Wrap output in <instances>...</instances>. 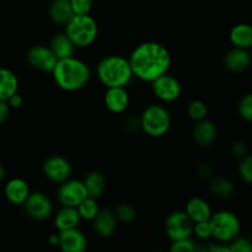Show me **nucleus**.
Wrapping results in <instances>:
<instances>
[{
  "mask_svg": "<svg viewBox=\"0 0 252 252\" xmlns=\"http://www.w3.org/2000/svg\"><path fill=\"white\" fill-rule=\"evenodd\" d=\"M128 61L133 76L152 83L169 71L172 59L169 49L164 44L158 42H144L132 52Z\"/></svg>",
  "mask_w": 252,
  "mask_h": 252,
  "instance_id": "obj_1",
  "label": "nucleus"
},
{
  "mask_svg": "<svg viewBox=\"0 0 252 252\" xmlns=\"http://www.w3.org/2000/svg\"><path fill=\"white\" fill-rule=\"evenodd\" d=\"M52 74L57 85L64 91L80 90L90 79L88 64L74 56L58 59Z\"/></svg>",
  "mask_w": 252,
  "mask_h": 252,
  "instance_id": "obj_2",
  "label": "nucleus"
},
{
  "mask_svg": "<svg viewBox=\"0 0 252 252\" xmlns=\"http://www.w3.org/2000/svg\"><path fill=\"white\" fill-rule=\"evenodd\" d=\"M97 76L106 88L126 86L133 78L129 61L121 56L105 57L97 64Z\"/></svg>",
  "mask_w": 252,
  "mask_h": 252,
  "instance_id": "obj_3",
  "label": "nucleus"
},
{
  "mask_svg": "<svg viewBox=\"0 0 252 252\" xmlns=\"http://www.w3.org/2000/svg\"><path fill=\"white\" fill-rule=\"evenodd\" d=\"M65 25V33L75 47H88L97 38V22L89 14L73 15Z\"/></svg>",
  "mask_w": 252,
  "mask_h": 252,
  "instance_id": "obj_4",
  "label": "nucleus"
},
{
  "mask_svg": "<svg viewBox=\"0 0 252 252\" xmlns=\"http://www.w3.org/2000/svg\"><path fill=\"white\" fill-rule=\"evenodd\" d=\"M140 128L149 137H164L171 128V116L164 106L150 105L142 113Z\"/></svg>",
  "mask_w": 252,
  "mask_h": 252,
  "instance_id": "obj_5",
  "label": "nucleus"
},
{
  "mask_svg": "<svg viewBox=\"0 0 252 252\" xmlns=\"http://www.w3.org/2000/svg\"><path fill=\"white\" fill-rule=\"evenodd\" d=\"M209 224L212 228V238L219 243H230L240 233V220L236 214L230 211H218L212 213Z\"/></svg>",
  "mask_w": 252,
  "mask_h": 252,
  "instance_id": "obj_6",
  "label": "nucleus"
},
{
  "mask_svg": "<svg viewBox=\"0 0 252 252\" xmlns=\"http://www.w3.org/2000/svg\"><path fill=\"white\" fill-rule=\"evenodd\" d=\"M193 221L185 211H174L165 221V231L171 241L191 238L193 235Z\"/></svg>",
  "mask_w": 252,
  "mask_h": 252,
  "instance_id": "obj_7",
  "label": "nucleus"
},
{
  "mask_svg": "<svg viewBox=\"0 0 252 252\" xmlns=\"http://www.w3.org/2000/svg\"><path fill=\"white\" fill-rule=\"evenodd\" d=\"M58 201L64 207H78L88 197L83 181L65 180L58 189Z\"/></svg>",
  "mask_w": 252,
  "mask_h": 252,
  "instance_id": "obj_8",
  "label": "nucleus"
},
{
  "mask_svg": "<svg viewBox=\"0 0 252 252\" xmlns=\"http://www.w3.org/2000/svg\"><path fill=\"white\" fill-rule=\"evenodd\" d=\"M27 216L34 220H46L53 213V204L51 199L42 192H30L29 197L24 202Z\"/></svg>",
  "mask_w": 252,
  "mask_h": 252,
  "instance_id": "obj_9",
  "label": "nucleus"
},
{
  "mask_svg": "<svg viewBox=\"0 0 252 252\" xmlns=\"http://www.w3.org/2000/svg\"><path fill=\"white\" fill-rule=\"evenodd\" d=\"M152 89L155 96L164 102H172V101L177 100L182 91L180 81L167 73L162 74L159 78L153 80Z\"/></svg>",
  "mask_w": 252,
  "mask_h": 252,
  "instance_id": "obj_10",
  "label": "nucleus"
},
{
  "mask_svg": "<svg viewBox=\"0 0 252 252\" xmlns=\"http://www.w3.org/2000/svg\"><path fill=\"white\" fill-rule=\"evenodd\" d=\"M27 62L32 68L37 70L46 71V73H52L57 61L56 56L51 51L49 47L46 46H33L27 52Z\"/></svg>",
  "mask_w": 252,
  "mask_h": 252,
  "instance_id": "obj_11",
  "label": "nucleus"
},
{
  "mask_svg": "<svg viewBox=\"0 0 252 252\" xmlns=\"http://www.w3.org/2000/svg\"><path fill=\"white\" fill-rule=\"evenodd\" d=\"M43 174L49 181L62 184L70 177L71 165L65 158L58 155L51 157L44 161Z\"/></svg>",
  "mask_w": 252,
  "mask_h": 252,
  "instance_id": "obj_12",
  "label": "nucleus"
},
{
  "mask_svg": "<svg viewBox=\"0 0 252 252\" xmlns=\"http://www.w3.org/2000/svg\"><path fill=\"white\" fill-rule=\"evenodd\" d=\"M58 246L64 252H84L88 248V240L78 228L58 231Z\"/></svg>",
  "mask_w": 252,
  "mask_h": 252,
  "instance_id": "obj_13",
  "label": "nucleus"
},
{
  "mask_svg": "<svg viewBox=\"0 0 252 252\" xmlns=\"http://www.w3.org/2000/svg\"><path fill=\"white\" fill-rule=\"evenodd\" d=\"M251 56L249 49L234 47L224 57V65L231 73H243L250 66Z\"/></svg>",
  "mask_w": 252,
  "mask_h": 252,
  "instance_id": "obj_14",
  "label": "nucleus"
},
{
  "mask_svg": "<svg viewBox=\"0 0 252 252\" xmlns=\"http://www.w3.org/2000/svg\"><path fill=\"white\" fill-rule=\"evenodd\" d=\"M105 105L113 113H122L129 106V95L125 86L107 88L105 94Z\"/></svg>",
  "mask_w": 252,
  "mask_h": 252,
  "instance_id": "obj_15",
  "label": "nucleus"
},
{
  "mask_svg": "<svg viewBox=\"0 0 252 252\" xmlns=\"http://www.w3.org/2000/svg\"><path fill=\"white\" fill-rule=\"evenodd\" d=\"M93 221L94 229H95L96 234L100 238L107 239L115 234L116 226H117V224H116L117 219L113 214V211H111V209H100L95 218L93 219Z\"/></svg>",
  "mask_w": 252,
  "mask_h": 252,
  "instance_id": "obj_16",
  "label": "nucleus"
},
{
  "mask_svg": "<svg viewBox=\"0 0 252 252\" xmlns=\"http://www.w3.org/2000/svg\"><path fill=\"white\" fill-rule=\"evenodd\" d=\"M217 138V127L213 121L203 120L197 121V125L193 128V139L201 147H209L213 144Z\"/></svg>",
  "mask_w": 252,
  "mask_h": 252,
  "instance_id": "obj_17",
  "label": "nucleus"
},
{
  "mask_svg": "<svg viewBox=\"0 0 252 252\" xmlns=\"http://www.w3.org/2000/svg\"><path fill=\"white\" fill-rule=\"evenodd\" d=\"M30 194V187L25 180L11 179L5 186V196L10 203L15 206H21Z\"/></svg>",
  "mask_w": 252,
  "mask_h": 252,
  "instance_id": "obj_18",
  "label": "nucleus"
},
{
  "mask_svg": "<svg viewBox=\"0 0 252 252\" xmlns=\"http://www.w3.org/2000/svg\"><path fill=\"white\" fill-rule=\"evenodd\" d=\"M185 212L193 223L209 220L212 216V209L209 204L207 203V201H204L203 198H199V197H193V198L189 199L187 202Z\"/></svg>",
  "mask_w": 252,
  "mask_h": 252,
  "instance_id": "obj_19",
  "label": "nucleus"
},
{
  "mask_svg": "<svg viewBox=\"0 0 252 252\" xmlns=\"http://www.w3.org/2000/svg\"><path fill=\"white\" fill-rule=\"evenodd\" d=\"M81 218L75 207H64L56 214L54 226L58 231L68 230V229L78 228Z\"/></svg>",
  "mask_w": 252,
  "mask_h": 252,
  "instance_id": "obj_20",
  "label": "nucleus"
},
{
  "mask_svg": "<svg viewBox=\"0 0 252 252\" xmlns=\"http://www.w3.org/2000/svg\"><path fill=\"white\" fill-rule=\"evenodd\" d=\"M73 15L70 0H52L49 5V17L54 24H66Z\"/></svg>",
  "mask_w": 252,
  "mask_h": 252,
  "instance_id": "obj_21",
  "label": "nucleus"
},
{
  "mask_svg": "<svg viewBox=\"0 0 252 252\" xmlns=\"http://www.w3.org/2000/svg\"><path fill=\"white\" fill-rule=\"evenodd\" d=\"M49 48L57 59L74 56V51H75V46L66 33H58L52 37L49 42Z\"/></svg>",
  "mask_w": 252,
  "mask_h": 252,
  "instance_id": "obj_22",
  "label": "nucleus"
},
{
  "mask_svg": "<svg viewBox=\"0 0 252 252\" xmlns=\"http://www.w3.org/2000/svg\"><path fill=\"white\" fill-rule=\"evenodd\" d=\"M234 47L250 49L252 46V27L249 24H238L230 30L229 34Z\"/></svg>",
  "mask_w": 252,
  "mask_h": 252,
  "instance_id": "obj_23",
  "label": "nucleus"
},
{
  "mask_svg": "<svg viewBox=\"0 0 252 252\" xmlns=\"http://www.w3.org/2000/svg\"><path fill=\"white\" fill-rule=\"evenodd\" d=\"M19 90V79L16 74L6 68H0V100L7 98Z\"/></svg>",
  "mask_w": 252,
  "mask_h": 252,
  "instance_id": "obj_24",
  "label": "nucleus"
},
{
  "mask_svg": "<svg viewBox=\"0 0 252 252\" xmlns=\"http://www.w3.org/2000/svg\"><path fill=\"white\" fill-rule=\"evenodd\" d=\"M83 184L85 186L88 197H91V198H97L105 192L106 179L100 171L89 172L83 180Z\"/></svg>",
  "mask_w": 252,
  "mask_h": 252,
  "instance_id": "obj_25",
  "label": "nucleus"
},
{
  "mask_svg": "<svg viewBox=\"0 0 252 252\" xmlns=\"http://www.w3.org/2000/svg\"><path fill=\"white\" fill-rule=\"evenodd\" d=\"M209 191L217 198L225 199L233 196L234 192H235V186H234L233 181L229 180L228 177L218 176L212 179L211 184H209Z\"/></svg>",
  "mask_w": 252,
  "mask_h": 252,
  "instance_id": "obj_26",
  "label": "nucleus"
},
{
  "mask_svg": "<svg viewBox=\"0 0 252 252\" xmlns=\"http://www.w3.org/2000/svg\"><path fill=\"white\" fill-rule=\"evenodd\" d=\"M79 212V216L81 219H85V220H93L96 217V214L100 211V207H98L96 198H91V197H86L78 207H76Z\"/></svg>",
  "mask_w": 252,
  "mask_h": 252,
  "instance_id": "obj_27",
  "label": "nucleus"
},
{
  "mask_svg": "<svg viewBox=\"0 0 252 252\" xmlns=\"http://www.w3.org/2000/svg\"><path fill=\"white\" fill-rule=\"evenodd\" d=\"M113 214H115L117 220L122 221V223H126V224L132 223V221L135 219V217H137V212H135V209L133 208L130 204H127V203L117 204L115 211H113Z\"/></svg>",
  "mask_w": 252,
  "mask_h": 252,
  "instance_id": "obj_28",
  "label": "nucleus"
},
{
  "mask_svg": "<svg viewBox=\"0 0 252 252\" xmlns=\"http://www.w3.org/2000/svg\"><path fill=\"white\" fill-rule=\"evenodd\" d=\"M187 113H189V118L194 121L203 120L208 115V108L207 105L201 100H193L187 107Z\"/></svg>",
  "mask_w": 252,
  "mask_h": 252,
  "instance_id": "obj_29",
  "label": "nucleus"
},
{
  "mask_svg": "<svg viewBox=\"0 0 252 252\" xmlns=\"http://www.w3.org/2000/svg\"><path fill=\"white\" fill-rule=\"evenodd\" d=\"M199 250H201V248L191 238L172 241L171 246H170V251L171 252H196Z\"/></svg>",
  "mask_w": 252,
  "mask_h": 252,
  "instance_id": "obj_30",
  "label": "nucleus"
},
{
  "mask_svg": "<svg viewBox=\"0 0 252 252\" xmlns=\"http://www.w3.org/2000/svg\"><path fill=\"white\" fill-rule=\"evenodd\" d=\"M239 115L241 118L246 121V122H251L252 121V95L251 94H246L243 98L240 100L238 105Z\"/></svg>",
  "mask_w": 252,
  "mask_h": 252,
  "instance_id": "obj_31",
  "label": "nucleus"
},
{
  "mask_svg": "<svg viewBox=\"0 0 252 252\" xmlns=\"http://www.w3.org/2000/svg\"><path fill=\"white\" fill-rule=\"evenodd\" d=\"M230 252H251L252 245L251 241L246 236H236L230 243H228Z\"/></svg>",
  "mask_w": 252,
  "mask_h": 252,
  "instance_id": "obj_32",
  "label": "nucleus"
},
{
  "mask_svg": "<svg viewBox=\"0 0 252 252\" xmlns=\"http://www.w3.org/2000/svg\"><path fill=\"white\" fill-rule=\"evenodd\" d=\"M239 174H240L241 179L246 181L248 184L252 182V158L250 155L241 158V161L239 164Z\"/></svg>",
  "mask_w": 252,
  "mask_h": 252,
  "instance_id": "obj_33",
  "label": "nucleus"
},
{
  "mask_svg": "<svg viewBox=\"0 0 252 252\" xmlns=\"http://www.w3.org/2000/svg\"><path fill=\"white\" fill-rule=\"evenodd\" d=\"M193 234L201 240H208L212 238V228L209 220L198 221L193 224Z\"/></svg>",
  "mask_w": 252,
  "mask_h": 252,
  "instance_id": "obj_34",
  "label": "nucleus"
},
{
  "mask_svg": "<svg viewBox=\"0 0 252 252\" xmlns=\"http://www.w3.org/2000/svg\"><path fill=\"white\" fill-rule=\"evenodd\" d=\"M74 15L89 14L93 5V0H70Z\"/></svg>",
  "mask_w": 252,
  "mask_h": 252,
  "instance_id": "obj_35",
  "label": "nucleus"
},
{
  "mask_svg": "<svg viewBox=\"0 0 252 252\" xmlns=\"http://www.w3.org/2000/svg\"><path fill=\"white\" fill-rule=\"evenodd\" d=\"M231 154L236 158H244L248 155V147L243 142H235L231 145Z\"/></svg>",
  "mask_w": 252,
  "mask_h": 252,
  "instance_id": "obj_36",
  "label": "nucleus"
},
{
  "mask_svg": "<svg viewBox=\"0 0 252 252\" xmlns=\"http://www.w3.org/2000/svg\"><path fill=\"white\" fill-rule=\"evenodd\" d=\"M6 102L7 105L10 106V108H19L21 107V105L24 103V97H22L19 93H15L14 95H11L7 98Z\"/></svg>",
  "mask_w": 252,
  "mask_h": 252,
  "instance_id": "obj_37",
  "label": "nucleus"
},
{
  "mask_svg": "<svg viewBox=\"0 0 252 252\" xmlns=\"http://www.w3.org/2000/svg\"><path fill=\"white\" fill-rule=\"evenodd\" d=\"M206 250L208 252H230L228 244L219 243V241L217 244H209Z\"/></svg>",
  "mask_w": 252,
  "mask_h": 252,
  "instance_id": "obj_38",
  "label": "nucleus"
},
{
  "mask_svg": "<svg viewBox=\"0 0 252 252\" xmlns=\"http://www.w3.org/2000/svg\"><path fill=\"white\" fill-rule=\"evenodd\" d=\"M10 115V106L7 105L6 101L0 100V125L5 122L7 120Z\"/></svg>",
  "mask_w": 252,
  "mask_h": 252,
  "instance_id": "obj_39",
  "label": "nucleus"
},
{
  "mask_svg": "<svg viewBox=\"0 0 252 252\" xmlns=\"http://www.w3.org/2000/svg\"><path fill=\"white\" fill-rule=\"evenodd\" d=\"M126 128H127L129 132H135L138 128H140V118L137 117H130L126 121Z\"/></svg>",
  "mask_w": 252,
  "mask_h": 252,
  "instance_id": "obj_40",
  "label": "nucleus"
},
{
  "mask_svg": "<svg viewBox=\"0 0 252 252\" xmlns=\"http://www.w3.org/2000/svg\"><path fill=\"white\" fill-rule=\"evenodd\" d=\"M198 174L202 177H211L212 176V169L207 164H201L198 169Z\"/></svg>",
  "mask_w": 252,
  "mask_h": 252,
  "instance_id": "obj_41",
  "label": "nucleus"
},
{
  "mask_svg": "<svg viewBox=\"0 0 252 252\" xmlns=\"http://www.w3.org/2000/svg\"><path fill=\"white\" fill-rule=\"evenodd\" d=\"M49 243H51V245L53 246H58V243H59L58 234H52V235L49 236Z\"/></svg>",
  "mask_w": 252,
  "mask_h": 252,
  "instance_id": "obj_42",
  "label": "nucleus"
},
{
  "mask_svg": "<svg viewBox=\"0 0 252 252\" xmlns=\"http://www.w3.org/2000/svg\"><path fill=\"white\" fill-rule=\"evenodd\" d=\"M4 177H5V167H4V165L0 162V182L4 180Z\"/></svg>",
  "mask_w": 252,
  "mask_h": 252,
  "instance_id": "obj_43",
  "label": "nucleus"
},
{
  "mask_svg": "<svg viewBox=\"0 0 252 252\" xmlns=\"http://www.w3.org/2000/svg\"><path fill=\"white\" fill-rule=\"evenodd\" d=\"M93 1H94V0H93Z\"/></svg>",
  "mask_w": 252,
  "mask_h": 252,
  "instance_id": "obj_44",
  "label": "nucleus"
}]
</instances>
